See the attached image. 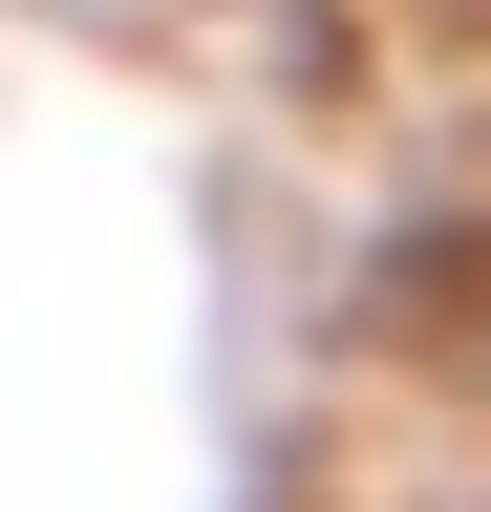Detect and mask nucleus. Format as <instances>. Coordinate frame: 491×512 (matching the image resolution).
<instances>
[{"label": "nucleus", "mask_w": 491, "mask_h": 512, "mask_svg": "<svg viewBox=\"0 0 491 512\" xmlns=\"http://www.w3.org/2000/svg\"><path fill=\"white\" fill-rule=\"evenodd\" d=\"M470 384H491V320H470Z\"/></svg>", "instance_id": "1"}]
</instances>
